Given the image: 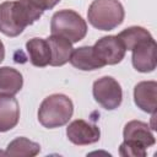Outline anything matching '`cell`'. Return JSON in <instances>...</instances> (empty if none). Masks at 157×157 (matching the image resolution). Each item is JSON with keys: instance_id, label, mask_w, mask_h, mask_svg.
Instances as JSON below:
<instances>
[{"instance_id": "3957f363", "label": "cell", "mask_w": 157, "mask_h": 157, "mask_svg": "<svg viewBox=\"0 0 157 157\" xmlns=\"http://www.w3.org/2000/svg\"><path fill=\"white\" fill-rule=\"evenodd\" d=\"M125 11L119 0H93L87 10L88 22L97 29L112 31L123 23Z\"/></svg>"}, {"instance_id": "5bb4252c", "label": "cell", "mask_w": 157, "mask_h": 157, "mask_svg": "<svg viewBox=\"0 0 157 157\" xmlns=\"http://www.w3.org/2000/svg\"><path fill=\"white\" fill-rule=\"evenodd\" d=\"M26 49L29 56V61L33 66L44 67L50 63V48L47 39L32 38L26 43Z\"/></svg>"}, {"instance_id": "7c38bea8", "label": "cell", "mask_w": 157, "mask_h": 157, "mask_svg": "<svg viewBox=\"0 0 157 157\" xmlns=\"http://www.w3.org/2000/svg\"><path fill=\"white\" fill-rule=\"evenodd\" d=\"M69 61L74 67L82 71H92L104 66L96 56L93 52V47L90 45H83L74 49Z\"/></svg>"}, {"instance_id": "8992f818", "label": "cell", "mask_w": 157, "mask_h": 157, "mask_svg": "<svg viewBox=\"0 0 157 157\" xmlns=\"http://www.w3.org/2000/svg\"><path fill=\"white\" fill-rule=\"evenodd\" d=\"M93 52L98 60L105 65L119 64L125 56V48L117 36H105L93 45Z\"/></svg>"}, {"instance_id": "9c48e42d", "label": "cell", "mask_w": 157, "mask_h": 157, "mask_svg": "<svg viewBox=\"0 0 157 157\" xmlns=\"http://www.w3.org/2000/svg\"><path fill=\"white\" fill-rule=\"evenodd\" d=\"M131 63L139 72H152L156 69V42L152 38L137 43L132 49Z\"/></svg>"}, {"instance_id": "277c9868", "label": "cell", "mask_w": 157, "mask_h": 157, "mask_svg": "<svg viewBox=\"0 0 157 157\" xmlns=\"http://www.w3.org/2000/svg\"><path fill=\"white\" fill-rule=\"evenodd\" d=\"M50 32L53 36H59L71 43H77L87 34V23L74 10H60L52 16Z\"/></svg>"}, {"instance_id": "4fadbf2b", "label": "cell", "mask_w": 157, "mask_h": 157, "mask_svg": "<svg viewBox=\"0 0 157 157\" xmlns=\"http://www.w3.org/2000/svg\"><path fill=\"white\" fill-rule=\"evenodd\" d=\"M47 42L50 48V63L52 66H63L70 59V55L74 50L72 43L67 39L59 36H50L47 38Z\"/></svg>"}, {"instance_id": "ac0fdd59", "label": "cell", "mask_w": 157, "mask_h": 157, "mask_svg": "<svg viewBox=\"0 0 157 157\" xmlns=\"http://www.w3.org/2000/svg\"><path fill=\"white\" fill-rule=\"evenodd\" d=\"M29 1L39 10L45 11V10H52L60 0H29Z\"/></svg>"}, {"instance_id": "8fae6325", "label": "cell", "mask_w": 157, "mask_h": 157, "mask_svg": "<svg viewBox=\"0 0 157 157\" xmlns=\"http://www.w3.org/2000/svg\"><path fill=\"white\" fill-rule=\"evenodd\" d=\"M20 120V105L13 96L0 94V132L13 129Z\"/></svg>"}, {"instance_id": "5b68a950", "label": "cell", "mask_w": 157, "mask_h": 157, "mask_svg": "<svg viewBox=\"0 0 157 157\" xmlns=\"http://www.w3.org/2000/svg\"><path fill=\"white\" fill-rule=\"evenodd\" d=\"M92 93L94 101L107 110L117 109L123 101L120 83L112 76H103L93 82Z\"/></svg>"}, {"instance_id": "ba28073f", "label": "cell", "mask_w": 157, "mask_h": 157, "mask_svg": "<svg viewBox=\"0 0 157 157\" xmlns=\"http://www.w3.org/2000/svg\"><path fill=\"white\" fill-rule=\"evenodd\" d=\"M66 136L74 145L85 146L97 142L101 137V130L94 124H91L83 119H76L67 125Z\"/></svg>"}, {"instance_id": "7a4b0ae2", "label": "cell", "mask_w": 157, "mask_h": 157, "mask_svg": "<svg viewBox=\"0 0 157 157\" xmlns=\"http://www.w3.org/2000/svg\"><path fill=\"white\" fill-rule=\"evenodd\" d=\"M74 113L72 101L63 93H54L43 99L38 109V120L47 129L60 128L69 123Z\"/></svg>"}, {"instance_id": "2e32d148", "label": "cell", "mask_w": 157, "mask_h": 157, "mask_svg": "<svg viewBox=\"0 0 157 157\" xmlns=\"http://www.w3.org/2000/svg\"><path fill=\"white\" fill-rule=\"evenodd\" d=\"M40 152L39 144L28 140L27 137H16L12 140L6 148L5 155L9 156H25V157H33Z\"/></svg>"}, {"instance_id": "52a82bcc", "label": "cell", "mask_w": 157, "mask_h": 157, "mask_svg": "<svg viewBox=\"0 0 157 157\" xmlns=\"http://www.w3.org/2000/svg\"><path fill=\"white\" fill-rule=\"evenodd\" d=\"M123 136L124 142L141 150H146L156 142L150 125L141 120H131L126 123L123 130Z\"/></svg>"}, {"instance_id": "30bf717a", "label": "cell", "mask_w": 157, "mask_h": 157, "mask_svg": "<svg viewBox=\"0 0 157 157\" xmlns=\"http://www.w3.org/2000/svg\"><path fill=\"white\" fill-rule=\"evenodd\" d=\"M134 102L141 110L155 114L157 108V82L141 81L134 87Z\"/></svg>"}, {"instance_id": "e0dca14e", "label": "cell", "mask_w": 157, "mask_h": 157, "mask_svg": "<svg viewBox=\"0 0 157 157\" xmlns=\"http://www.w3.org/2000/svg\"><path fill=\"white\" fill-rule=\"evenodd\" d=\"M117 37L123 43L125 50H131L137 43H140V42H142L145 39L152 38L151 33L146 28H144L141 26H131V27H128V28L123 29Z\"/></svg>"}, {"instance_id": "d6986e66", "label": "cell", "mask_w": 157, "mask_h": 157, "mask_svg": "<svg viewBox=\"0 0 157 157\" xmlns=\"http://www.w3.org/2000/svg\"><path fill=\"white\" fill-rule=\"evenodd\" d=\"M4 58H5V47H4V43L0 40V64L2 63Z\"/></svg>"}, {"instance_id": "9a60e30c", "label": "cell", "mask_w": 157, "mask_h": 157, "mask_svg": "<svg viewBox=\"0 0 157 157\" xmlns=\"http://www.w3.org/2000/svg\"><path fill=\"white\" fill-rule=\"evenodd\" d=\"M23 86L22 74L10 66L0 67V94L15 96Z\"/></svg>"}, {"instance_id": "6da1fadb", "label": "cell", "mask_w": 157, "mask_h": 157, "mask_svg": "<svg viewBox=\"0 0 157 157\" xmlns=\"http://www.w3.org/2000/svg\"><path fill=\"white\" fill-rule=\"evenodd\" d=\"M44 11L29 0L5 1L0 4V32L7 37L20 36L27 26L33 25Z\"/></svg>"}]
</instances>
